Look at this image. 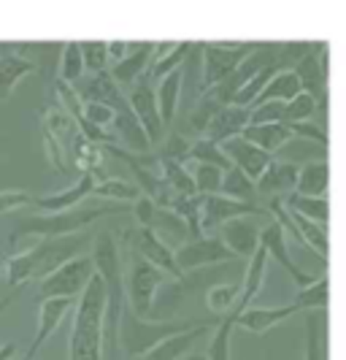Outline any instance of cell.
I'll return each instance as SVG.
<instances>
[{"label": "cell", "instance_id": "cell-23", "mask_svg": "<svg viewBox=\"0 0 346 360\" xmlns=\"http://www.w3.org/2000/svg\"><path fill=\"white\" fill-rule=\"evenodd\" d=\"M268 252L265 247H257L255 252L249 255L246 260V269L241 274V295H238L236 307L238 309H246L255 304V298L260 295V290L265 285V274H268Z\"/></svg>", "mask_w": 346, "mask_h": 360}, {"label": "cell", "instance_id": "cell-36", "mask_svg": "<svg viewBox=\"0 0 346 360\" xmlns=\"http://www.w3.org/2000/svg\"><path fill=\"white\" fill-rule=\"evenodd\" d=\"M44 130H49V133H52L62 146L71 144V139L79 133L76 120H73L65 108L57 106V103H52V106L44 111Z\"/></svg>", "mask_w": 346, "mask_h": 360}, {"label": "cell", "instance_id": "cell-30", "mask_svg": "<svg viewBox=\"0 0 346 360\" xmlns=\"http://www.w3.org/2000/svg\"><path fill=\"white\" fill-rule=\"evenodd\" d=\"M106 160L103 146L84 139L81 133H76L71 139V162L79 171H90V174H100V165Z\"/></svg>", "mask_w": 346, "mask_h": 360}, {"label": "cell", "instance_id": "cell-18", "mask_svg": "<svg viewBox=\"0 0 346 360\" xmlns=\"http://www.w3.org/2000/svg\"><path fill=\"white\" fill-rule=\"evenodd\" d=\"M211 330V323H198L192 325V328H187V330H179V333H171V336H165L160 344H154L149 352H144L141 358L135 360H182L192 347H195V342L201 339V336H206Z\"/></svg>", "mask_w": 346, "mask_h": 360}, {"label": "cell", "instance_id": "cell-54", "mask_svg": "<svg viewBox=\"0 0 346 360\" xmlns=\"http://www.w3.org/2000/svg\"><path fill=\"white\" fill-rule=\"evenodd\" d=\"M3 269H6V260H3V257H0V274H3Z\"/></svg>", "mask_w": 346, "mask_h": 360}, {"label": "cell", "instance_id": "cell-42", "mask_svg": "<svg viewBox=\"0 0 346 360\" xmlns=\"http://www.w3.org/2000/svg\"><path fill=\"white\" fill-rule=\"evenodd\" d=\"M189 52H192V44H189V41L173 44L168 52L157 57L154 65H149V76H152V79H160V76H165V73L176 71V68H184V60L189 57Z\"/></svg>", "mask_w": 346, "mask_h": 360}, {"label": "cell", "instance_id": "cell-38", "mask_svg": "<svg viewBox=\"0 0 346 360\" xmlns=\"http://www.w3.org/2000/svg\"><path fill=\"white\" fill-rule=\"evenodd\" d=\"M95 198H109V200H122V203H133L141 195V187L135 181L128 179H98L92 187Z\"/></svg>", "mask_w": 346, "mask_h": 360}, {"label": "cell", "instance_id": "cell-15", "mask_svg": "<svg viewBox=\"0 0 346 360\" xmlns=\"http://www.w3.org/2000/svg\"><path fill=\"white\" fill-rule=\"evenodd\" d=\"M222 244L236 255V257H249L260 247V225L255 217H233L217 228Z\"/></svg>", "mask_w": 346, "mask_h": 360}, {"label": "cell", "instance_id": "cell-46", "mask_svg": "<svg viewBox=\"0 0 346 360\" xmlns=\"http://www.w3.org/2000/svg\"><path fill=\"white\" fill-rule=\"evenodd\" d=\"M317 111V98L311 92L300 90L298 95H292L290 101H284V122H303L311 120Z\"/></svg>", "mask_w": 346, "mask_h": 360}, {"label": "cell", "instance_id": "cell-29", "mask_svg": "<svg viewBox=\"0 0 346 360\" xmlns=\"http://www.w3.org/2000/svg\"><path fill=\"white\" fill-rule=\"evenodd\" d=\"M281 200H284V206H287L290 212H298V214H303L306 219H311V222L328 228V222H330L328 195H300V193H290L287 198H281Z\"/></svg>", "mask_w": 346, "mask_h": 360}, {"label": "cell", "instance_id": "cell-43", "mask_svg": "<svg viewBox=\"0 0 346 360\" xmlns=\"http://www.w3.org/2000/svg\"><path fill=\"white\" fill-rule=\"evenodd\" d=\"M81 76H84L81 46H79V41H71V44H65V49H62V57H60V76H57V79H62L65 84H76Z\"/></svg>", "mask_w": 346, "mask_h": 360}, {"label": "cell", "instance_id": "cell-25", "mask_svg": "<svg viewBox=\"0 0 346 360\" xmlns=\"http://www.w3.org/2000/svg\"><path fill=\"white\" fill-rule=\"evenodd\" d=\"M33 71H36V65H33L30 57L17 52L14 46L0 49V101H6L14 92V87H17L19 82L25 76H30Z\"/></svg>", "mask_w": 346, "mask_h": 360}, {"label": "cell", "instance_id": "cell-4", "mask_svg": "<svg viewBox=\"0 0 346 360\" xmlns=\"http://www.w3.org/2000/svg\"><path fill=\"white\" fill-rule=\"evenodd\" d=\"M203 323V320H201ZM192 320H149V317H138L133 309L125 304L122 317H119V328H117V347L125 349V355L130 360L141 358L144 352H149L154 344H160L165 336L179 333L192 328Z\"/></svg>", "mask_w": 346, "mask_h": 360}, {"label": "cell", "instance_id": "cell-8", "mask_svg": "<svg viewBox=\"0 0 346 360\" xmlns=\"http://www.w3.org/2000/svg\"><path fill=\"white\" fill-rule=\"evenodd\" d=\"M173 260L179 271H195L206 269V266H217V263H227V260H238L236 255L230 252L219 236H192L189 241H184L182 247L173 252Z\"/></svg>", "mask_w": 346, "mask_h": 360}, {"label": "cell", "instance_id": "cell-28", "mask_svg": "<svg viewBox=\"0 0 346 360\" xmlns=\"http://www.w3.org/2000/svg\"><path fill=\"white\" fill-rule=\"evenodd\" d=\"M114 130H117V136L122 139V144L130 146V152H138V155H144V152H149L152 149V144H149V139H146L144 127H141V122L135 120V114L128 108H119L117 111V120H114Z\"/></svg>", "mask_w": 346, "mask_h": 360}, {"label": "cell", "instance_id": "cell-51", "mask_svg": "<svg viewBox=\"0 0 346 360\" xmlns=\"http://www.w3.org/2000/svg\"><path fill=\"white\" fill-rule=\"evenodd\" d=\"M106 46H109V63H119V60L133 49L128 41H111Z\"/></svg>", "mask_w": 346, "mask_h": 360}, {"label": "cell", "instance_id": "cell-27", "mask_svg": "<svg viewBox=\"0 0 346 360\" xmlns=\"http://www.w3.org/2000/svg\"><path fill=\"white\" fill-rule=\"evenodd\" d=\"M328 190H330L328 160H311L306 165H298L295 193H300V195H328Z\"/></svg>", "mask_w": 346, "mask_h": 360}, {"label": "cell", "instance_id": "cell-12", "mask_svg": "<svg viewBox=\"0 0 346 360\" xmlns=\"http://www.w3.org/2000/svg\"><path fill=\"white\" fill-rule=\"evenodd\" d=\"M73 309V298H65V295H55V298H41V309H38V328H36V336L33 342L27 347V352L22 355V360H33L38 358L41 347L52 339L60 323L71 314Z\"/></svg>", "mask_w": 346, "mask_h": 360}, {"label": "cell", "instance_id": "cell-52", "mask_svg": "<svg viewBox=\"0 0 346 360\" xmlns=\"http://www.w3.org/2000/svg\"><path fill=\"white\" fill-rule=\"evenodd\" d=\"M11 301H14V295H6V298H0V317L6 314V309L11 307Z\"/></svg>", "mask_w": 346, "mask_h": 360}, {"label": "cell", "instance_id": "cell-7", "mask_svg": "<svg viewBox=\"0 0 346 360\" xmlns=\"http://www.w3.org/2000/svg\"><path fill=\"white\" fill-rule=\"evenodd\" d=\"M257 44H236V41H217V44H203V90L219 84L225 76L236 71V65L255 49Z\"/></svg>", "mask_w": 346, "mask_h": 360}, {"label": "cell", "instance_id": "cell-40", "mask_svg": "<svg viewBox=\"0 0 346 360\" xmlns=\"http://www.w3.org/2000/svg\"><path fill=\"white\" fill-rule=\"evenodd\" d=\"M206 162V165H217L222 171H227L230 168V160H227V155L222 152V144L217 141H211V139H195L192 144H189V162Z\"/></svg>", "mask_w": 346, "mask_h": 360}, {"label": "cell", "instance_id": "cell-37", "mask_svg": "<svg viewBox=\"0 0 346 360\" xmlns=\"http://www.w3.org/2000/svg\"><path fill=\"white\" fill-rule=\"evenodd\" d=\"M222 195L227 198H238V200H257V187L255 179H249L241 168L230 165L225 174H222V187H219Z\"/></svg>", "mask_w": 346, "mask_h": 360}, {"label": "cell", "instance_id": "cell-26", "mask_svg": "<svg viewBox=\"0 0 346 360\" xmlns=\"http://www.w3.org/2000/svg\"><path fill=\"white\" fill-rule=\"evenodd\" d=\"M241 136H244V139H249V141H252V144H257L260 149H265L268 155H276L281 146L290 144L292 139H295L287 122H262V125H246Z\"/></svg>", "mask_w": 346, "mask_h": 360}, {"label": "cell", "instance_id": "cell-9", "mask_svg": "<svg viewBox=\"0 0 346 360\" xmlns=\"http://www.w3.org/2000/svg\"><path fill=\"white\" fill-rule=\"evenodd\" d=\"M125 98H128L130 111L135 114V120L144 127L149 144L160 141L165 136V127H163V120H160V111H157V98H154V90H152V76H149V71L144 76H138L130 84V92Z\"/></svg>", "mask_w": 346, "mask_h": 360}, {"label": "cell", "instance_id": "cell-49", "mask_svg": "<svg viewBox=\"0 0 346 360\" xmlns=\"http://www.w3.org/2000/svg\"><path fill=\"white\" fill-rule=\"evenodd\" d=\"M25 206H33V193L27 190H0V214H11Z\"/></svg>", "mask_w": 346, "mask_h": 360}, {"label": "cell", "instance_id": "cell-39", "mask_svg": "<svg viewBox=\"0 0 346 360\" xmlns=\"http://www.w3.org/2000/svg\"><path fill=\"white\" fill-rule=\"evenodd\" d=\"M276 71H279V68H276V60L274 63H268V65H262L260 71L252 73V76H249V79H246L236 92H233L230 103H236V106H252V103H255V98L260 95V90L265 87V82H268Z\"/></svg>", "mask_w": 346, "mask_h": 360}, {"label": "cell", "instance_id": "cell-17", "mask_svg": "<svg viewBox=\"0 0 346 360\" xmlns=\"http://www.w3.org/2000/svg\"><path fill=\"white\" fill-rule=\"evenodd\" d=\"M95 181H98V174L81 171V176L73 181L71 187H65V190H60V193H52V195H33V209L44 212V214L73 209V206H79L87 195H92Z\"/></svg>", "mask_w": 346, "mask_h": 360}, {"label": "cell", "instance_id": "cell-47", "mask_svg": "<svg viewBox=\"0 0 346 360\" xmlns=\"http://www.w3.org/2000/svg\"><path fill=\"white\" fill-rule=\"evenodd\" d=\"M81 117L92 125L109 130L117 120V108H111L109 103H100V101H81Z\"/></svg>", "mask_w": 346, "mask_h": 360}, {"label": "cell", "instance_id": "cell-48", "mask_svg": "<svg viewBox=\"0 0 346 360\" xmlns=\"http://www.w3.org/2000/svg\"><path fill=\"white\" fill-rule=\"evenodd\" d=\"M189 139L184 136V133H179V130H171L168 133V141H165L163 152L157 155V158H165V160H176V162H189Z\"/></svg>", "mask_w": 346, "mask_h": 360}, {"label": "cell", "instance_id": "cell-11", "mask_svg": "<svg viewBox=\"0 0 346 360\" xmlns=\"http://www.w3.org/2000/svg\"><path fill=\"white\" fill-rule=\"evenodd\" d=\"M262 214V206L257 200H238L227 198L222 193L214 195H201V228L206 231H217L222 222L233 219V217H257Z\"/></svg>", "mask_w": 346, "mask_h": 360}, {"label": "cell", "instance_id": "cell-10", "mask_svg": "<svg viewBox=\"0 0 346 360\" xmlns=\"http://www.w3.org/2000/svg\"><path fill=\"white\" fill-rule=\"evenodd\" d=\"M125 247H128L130 252L141 255L152 266H157L163 274H171L173 279L182 276V271H179L176 260H173V250L165 244V238L160 233H154V231L138 225L133 231H125Z\"/></svg>", "mask_w": 346, "mask_h": 360}, {"label": "cell", "instance_id": "cell-31", "mask_svg": "<svg viewBox=\"0 0 346 360\" xmlns=\"http://www.w3.org/2000/svg\"><path fill=\"white\" fill-rule=\"evenodd\" d=\"M303 90L300 87V79H298V73L287 68V71H276L268 82H265V87L260 90V95L255 98V103L260 101H290L292 95H298V92Z\"/></svg>", "mask_w": 346, "mask_h": 360}, {"label": "cell", "instance_id": "cell-44", "mask_svg": "<svg viewBox=\"0 0 346 360\" xmlns=\"http://www.w3.org/2000/svg\"><path fill=\"white\" fill-rule=\"evenodd\" d=\"M192 174V184H195V193L198 195H214L222 187V168L217 165H206V162H195V168L189 171Z\"/></svg>", "mask_w": 346, "mask_h": 360}, {"label": "cell", "instance_id": "cell-24", "mask_svg": "<svg viewBox=\"0 0 346 360\" xmlns=\"http://www.w3.org/2000/svg\"><path fill=\"white\" fill-rule=\"evenodd\" d=\"M182 90H184V68H176V71L165 73L157 79V111H160V120H163V127L173 125L176 120V111H179V101H182Z\"/></svg>", "mask_w": 346, "mask_h": 360}, {"label": "cell", "instance_id": "cell-22", "mask_svg": "<svg viewBox=\"0 0 346 360\" xmlns=\"http://www.w3.org/2000/svg\"><path fill=\"white\" fill-rule=\"evenodd\" d=\"M154 63V44L144 41V44H135L119 63L111 65V79L119 84V87H130L138 76H144L149 71V65Z\"/></svg>", "mask_w": 346, "mask_h": 360}, {"label": "cell", "instance_id": "cell-6", "mask_svg": "<svg viewBox=\"0 0 346 360\" xmlns=\"http://www.w3.org/2000/svg\"><path fill=\"white\" fill-rule=\"evenodd\" d=\"M92 274H95V263H92L90 255H73L71 260H65L62 266H57L46 276H41L38 298H55V295L76 298L84 290Z\"/></svg>", "mask_w": 346, "mask_h": 360}, {"label": "cell", "instance_id": "cell-2", "mask_svg": "<svg viewBox=\"0 0 346 360\" xmlns=\"http://www.w3.org/2000/svg\"><path fill=\"white\" fill-rule=\"evenodd\" d=\"M103 311H106V285L95 271L84 290L79 292L71 339H68V360H103Z\"/></svg>", "mask_w": 346, "mask_h": 360}, {"label": "cell", "instance_id": "cell-50", "mask_svg": "<svg viewBox=\"0 0 346 360\" xmlns=\"http://www.w3.org/2000/svg\"><path fill=\"white\" fill-rule=\"evenodd\" d=\"M292 130V136H300V139H311V141H317V144H330V136L328 130H322L319 125H314L311 120H303V122H287Z\"/></svg>", "mask_w": 346, "mask_h": 360}, {"label": "cell", "instance_id": "cell-20", "mask_svg": "<svg viewBox=\"0 0 346 360\" xmlns=\"http://www.w3.org/2000/svg\"><path fill=\"white\" fill-rule=\"evenodd\" d=\"M249 125V106H236V103H225L219 106L208 125H206V139L217 141V144H225L227 139H236L244 133V127Z\"/></svg>", "mask_w": 346, "mask_h": 360}, {"label": "cell", "instance_id": "cell-53", "mask_svg": "<svg viewBox=\"0 0 346 360\" xmlns=\"http://www.w3.org/2000/svg\"><path fill=\"white\" fill-rule=\"evenodd\" d=\"M184 360H208V358H206V355H198V352H187Z\"/></svg>", "mask_w": 346, "mask_h": 360}, {"label": "cell", "instance_id": "cell-45", "mask_svg": "<svg viewBox=\"0 0 346 360\" xmlns=\"http://www.w3.org/2000/svg\"><path fill=\"white\" fill-rule=\"evenodd\" d=\"M81 46V60H84V73H103L109 71V46L106 41H84Z\"/></svg>", "mask_w": 346, "mask_h": 360}, {"label": "cell", "instance_id": "cell-32", "mask_svg": "<svg viewBox=\"0 0 346 360\" xmlns=\"http://www.w3.org/2000/svg\"><path fill=\"white\" fill-rule=\"evenodd\" d=\"M238 311H241V309L233 307L227 314H222L217 320V330H214L211 344H208V352H206L208 360H230V344H233V330H236Z\"/></svg>", "mask_w": 346, "mask_h": 360}, {"label": "cell", "instance_id": "cell-41", "mask_svg": "<svg viewBox=\"0 0 346 360\" xmlns=\"http://www.w3.org/2000/svg\"><path fill=\"white\" fill-rule=\"evenodd\" d=\"M303 360H325V328H322V311H311L306 317V347Z\"/></svg>", "mask_w": 346, "mask_h": 360}, {"label": "cell", "instance_id": "cell-5", "mask_svg": "<svg viewBox=\"0 0 346 360\" xmlns=\"http://www.w3.org/2000/svg\"><path fill=\"white\" fill-rule=\"evenodd\" d=\"M130 252V250H128ZM165 282V274L157 266H152L141 255L130 252V266L125 274V298L128 307L138 314V317H149L152 301L157 295L160 285Z\"/></svg>", "mask_w": 346, "mask_h": 360}, {"label": "cell", "instance_id": "cell-1", "mask_svg": "<svg viewBox=\"0 0 346 360\" xmlns=\"http://www.w3.org/2000/svg\"><path fill=\"white\" fill-rule=\"evenodd\" d=\"M92 263L95 271L100 274L103 285H106V311H103V355L109 352L114 358L117 352V328H119V317L122 309L128 304L125 298V266H122V252L119 244L111 233H98L92 238Z\"/></svg>", "mask_w": 346, "mask_h": 360}, {"label": "cell", "instance_id": "cell-19", "mask_svg": "<svg viewBox=\"0 0 346 360\" xmlns=\"http://www.w3.org/2000/svg\"><path fill=\"white\" fill-rule=\"evenodd\" d=\"M300 309L295 304H284V307H246L238 311L236 317V328H244L255 336H262L268 333L276 325L287 323L290 317H295Z\"/></svg>", "mask_w": 346, "mask_h": 360}, {"label": "cell", "instance_id": "cell-35", "mask_svg": "<svg viewBox=\"0 0 346 360\" xmlns=\"http://www.w3.org/2000/svg\"><path fill=\"white\" fill-rule=\"evenodd\" d=\"M238 295H241V279H233V282H217V285H211V288L203 292V298H206V307L211 314H227L230 309L236 307Z\"/></svg>", "mask_w": 346, "mask_h": 360}, {"label": "cell", "instance_id": "cell-13", "mask_svg": "<svg viewBox=\"0 0 346 360\" xmlns=\"http://www.w3.org/2000/svg\"><path fill=\"white\" fill-rule=\"evenodd\" d=\"M260 247H265V252L271 260H276L281 269L287 271L292 276V282L298 285V288H306L309 282H314V276L306 274V271L300 269L295 260H292L290 255V247H287V233L281 231V225L279 222H268L265 228H260Z\"/></svg>", "mask_w": 346, "mask_h": 360}, {"label": "cell", "instance_id": "cell-3", "mask_svg": "<svg viewBox=\"0 0 346 360\" xmlns=\"http://www.w3.org/2000/svg\"><path fill=\"white\" fill-rule=\"evenodd\" d=\"M130 212V203H109V206H73L65 212H52V214H33L22 217L17 228L8 233V244H17L19 238L36 236V238H57V236H71L87 231L92 222L103 219V217H114Z\"/></svg>", "mask_w": 346, "mask_h": 360}, {"label": "cell", "instance_id": "cell-33", "mask_svg": "<svg viewBox=\"0 0 346 360\" xmlns=\"http://www.w3.org/2000/svg\"><path fill=\"white\" fill-rule=\"evenodd\" d=\"M6 279L11 288H19V285H27L30 279H36L38 271V244L25 250V252H17L14 257L6 260Z\"/></svg>", "mask_w": 346, "mask_h": 360}, {"label": "cell", "instance_id": "cell-14", "mask_svg": "<svg viewBox=\"0 0 346 360\" xmlns=\"http://www.w3.org/2000/svg\"><path fill=\"white\" fill-rule=\"evenodd\" d=\"M133 214L138 219L141 228H149L160 236H187V225L176 212H171L168 206H160L146 195H138L133 200Z\"/></svg>", "mask_w": 346, "mask_h": 360}, {"label": "cell", "instance_id": "cell-16", "mask_svg": "<svg viewBox=\"0 0 346 360\" xmlns=\"http://www.w3.org/2000/svg\"><path fill=\"white\" fill-rule=\"evenodd\" d=\"M222 152L227 155V160L230 165H236L241 168L249 179H260V174L265 171V165L274 160V155H268L265 149H260L257 144H252L249 139H244V136H236V139H227L225 144H222Z\"/></svg>", "mask_w": 346, "mask_h": 360}, {"label": "cell", "instance_id": "cell-21", "mask_svg": "<svg viewBox=\"0 0 346 360\" xmlns=\"http://www.w3.org/2000/svg\"><path fill=\"white\" fill-rule=\"evenodd\" d=\"M295 181H298V165L274 158L265 165V171L260 174L255 187L265 198H287L290 193H295Z\"/></svg>", "mask_w": 346, "mask_h": 360}, {"label": "cell", "instance_id": "cell-34", "mask_svg": "<svg viewBox=\"0 0 346 360\" xmlns=\"http://www.w3.org/2000/svg\"><path fill=\"white\" fill-rule=\"evenodd\" d=\"M330 301V282L328 276H314V282H309L306 288H298L292 304L300 311H325Z\"/></svg>", "mask_w": 346, "mask_h": 360}, {"label": "cell", "instance_id": "cell-55", "mask_svg": "<svg viewBox=\"0 0 346 360\" xmlns=\"http://www.w3.org/2000/svg\"><path fill=\"white\" fill-rule=\"evenodd\" d=\"M33 360H41V358H33Z\"/></svg>", "mask_w": 346, "mask_h": 360}]
</instances>
